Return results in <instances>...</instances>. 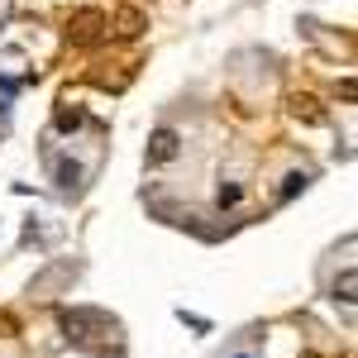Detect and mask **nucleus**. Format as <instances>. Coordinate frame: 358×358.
Here are the masks:
<instances>
[{
    "instance_id": "obj_1",
    "label": "nucleus",
    "mask_w": 358,
    "mask_h": 358,
    "mask_svg": "<svg viewBox=\"0 0 358 358\" xmlns=\"http://www.w3.org/2000/svg\"><path fill=\"white\" fill-rule=\"evenodd\" d=\"M62 334L77 339V344H91V339H101V334H115V320L101 315V310H67V315H62Z\"/></svg>"
},
{
    "instance_id": "obj_2",
    "label": "nucleus",
    "mask_w": 358,
    "mask_h": 358,
    "mask_svg": "<svg viewBox=\"0 0 358 358\" xmlns=\"http://www.w3.org/2000/svg\"><path fill=\"white\" fill-rule=\"evenodd\" d=\"M106 34V15L101 10H82V15H72V24H67V38L72 43H96Z\"/></svg>"
},
{
    "instance_id": "obj_3",
    "label": "nucleus",
    "mask_w": 358,
    "mask_h": 358,
    "mask_svg": "<svg viewBox=\"0 0 358 358\" xmlns=\"http://www.w3.org/2000/svg\"><path fill=\"white\" fill-rule=\"evenodd\" d=\"M182 153V138H177V129H158V134L148 138V163H172Z\"/></svg>"
},
{
    "instance_id": "obj_4",
    "label": "nucleus",
    "mask_w": 358,
    "mask_h": 358,
    "mask_svg": "<svg viewBox=\"0 0 358 358\" xmlns=\"http://www.w3.org/2000/svg\"><path fill=\"white\" fill-rule=\"evenodd\" d=\"M143 29H148V15L134 10V5H124V10L115 15V34H120V38H138Z\"/></svg>"
},
{
    "instance_id": "obj_5",
    "label": "nucleus",
    "mask_w": 358,
    "mask_h": 358,
    "mask_svg": "<svg viewBox=\"0 0 358 358\" xmlns=\"http://www.w3.org/2000/svg\"><path fill=\"white\" fill-rule=\"evenodd\" d=\"M292 115H296V120H310V124H315V120H325L320 101H315V96H306V91H296V96H292Z\"/></svg>"
},
{
    "instance_id": "obj_6",
    "label": "nucleus",
    "mask_w": 358,
    "mask_h": 358,
    "mask_svg": "<svg viewBox=\"0 0 358 358\" xmlns=\"http://www.w3.org/2000/svg\"><path fill=\"white\" fill-rule=\"evenodd\" d=\"M53 172H57V187H62V192H82V163L62 158V163H57Z\"/></svg>"
},
{
    "instance_id": "obj_7",
    "label": "nucleus",
    "mask_w": 358,
    "mask_h": 358,
    "mask_svg": "<svg viewBox=\"0 0 358 358\" xmlns=\"http://www.w3.org/2000/svg\"><path fill=\"white\" fill-rule=\"evenodd\" d=\"M239 201H244V187H239V182H220V192H215V206H220V210H234Z\"/></svg>"
},
{
    "instance_id": "obj_8",
    "label": "nucleus",
    "mask_w": 358,
    "mask_h": 358,
    "mask_svg": "<svg viewBox=\"0 0 358 358\" xmlns=\"http://www.w3.org/2000/svg\"><path fill=\"white\" fill-rule=\"evenodd\" d=\"M306 182H310V177H306V172H292V177H287V187H282V201H292V196L301 192Z\"/></svg>"
},
{
    "instance_id": "obj_9",
    "label": "nucleus",
    "mask_w": 358,
    "mask_h": 358,
    "mask_svg": "<svg viewBox=\"0 0 358 358\" xmlns=\"http://www.w3.org/2000/svg\"><path fill=\"white\" fill-rule=\"evenodd\" d=\"M82 120H86L82 110H57V129H77Z\"/></svg>"
},
{
    "instance_id": "obj_10",
    "label": "nucleus",
    "mask_w": 358,
    "mask_h": 358,
    "mask_svg": "<svg viewBox=\"0 0 358 358\" xmlns=\"http://www.w3.org/2000/svg\"><path fill=\"white\" fill-rule=\"evenodd\" d=\"M0 334H15V320L10 315H0Z\"/></svg>"
},
{
    "instance_id": "obj_11",
    "label": "nucleus",
    "mask_w": 358,
    "mask_h": 358,
    "mask_svg": "<svg viewBox=\"0 0 358 358\" xmlns=\"http://www.w3.org/2000/svg\"><path fill=\"white\" fill-rule=\"evenodd\" d=\"M301 358H325V354H301Z\"/></svg>"
},
{
    "instance_id": "obj_12",
    "label": "nucleus",
    "mask_w": 358,
    "mask_h": 358,
    "mask_svg": "<svg viewBox=\"0 0 358 358\" xmlns=\"http://www.w3.org/2000/svg\"><path fill=\"white\" fill-rule=\"evenodd\" d=\"M234 358H253V354H234Z\"/></svg>"
}]
</instances>
